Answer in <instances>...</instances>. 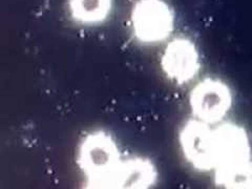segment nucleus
I'll use <instances>...</instances> for the list:
<instances>
[{
  "instance_id": "obj_3",
  "label": "nucleus",
  "mask_w": 252,
  "mask_h": 189,
  "mask_svg": "<svg viewBox=\"0 0 252 189\" xmlns=\"http://www.w3.org/2000/svg\"><path fill=\"white\" fill-rule=\"evenodd\" d=\"M232 92L226 82L218 78H205L189 94V106L195 119L209 125L219 124L232 106Z\"/></svg>"
},
{
  "instance_id": "obj_8",
  "label": "nucleus",
  "mask_w": 252,
  "mask_h": 189,
  "mask_svg": "<svg viewBox=\"0 0 252 189\" xmlns=\"http://www.w3.org/2000/svg\"><path fill=\"white\" fill-rule=\"evenodd\" d=\"M72 18L81 25L103 23L112 12L113 0H68Z\"/></svg>"
},
{
  "instance_id": "obj_1",
  "label": "nucleus",
  "mask_w": 252,
  "mask_h": 189,
  "mask_svg": "<svg viewBox=\"0 0 252 189\" xmlns=\"http://www.w3.org/2000/svg\"><path fill=\"white\" fill-rule=\"evenodd\" d=\"M121 162L116 141L104 130L89 133L79 145L77 164L85 177V188L110 189Z\"/></svg>"
},
{
  "instance_id": "obj_7",
  "label": "nucleus",
  "mask_w": 252,
  "mask_h": 189,
  "mask_svg": "<svg viewBox=\"0 0 252 189\" xmlns=\"http://www.w3.org/2000/svg\"><path fill=\"white\" fill-rule=\"evenodd\" d=\"M157 167L146 158L133 157L122 160L113 179L110 189H146L158 181Z\"/></svg>"
},
{
  "instance_id": "obj_6",
  "label": "nucleus",
  "mask_w": 252,
  "mask_h": 189,
  "mask_svg": "<svg viewBox=\"0 0 252 189\" xmlns=\"http://www.w3.org/2000/svg\"><path fill=\"white\" fill-rule=\"evenodd\" d=\"M218 165L251 160V143L245 127L234 122H220L214 127Z\"/></svg>"
},
{
  "instance_id": "obj_9",
  "label": "nucleus",
  "mask_w": 252,
  "mask_h": 189,
  "mask_svg": "<svg viewBox=\"0 0 252 189\" xmlns=\"http://www.w3.org/2000/svg\"><path fill=\"white\" fill-rule=\"evenodd\" d=\"M215 182L228 189H252V160L217 167Z\"/></svg>"
},
{
  "instance_id": "obj_5",
  "label": "nucleus",
  "mask_w": 252,
  "mask_h": 189,
  "mask_svg": "<svg viewBox=\"0 0 252 189\" xmlns=\"http://www.w3.org/2000/svg\"><path fill=\"white\" fill-rule=\"evenodd\" d=\"M161 67L169 80L183 85L190 82L201 69L200 54L192 40L187 37H177L163 52Z\"/></svg>"
},
{
  "instance_id": "obj_2",
  "label": "nucleus",
  "mask_w": 252,
  "mask_h": 189,
  "mask_svg": "<svg viewBox=\"0 0 252 189\" xmlns=\"http://www.w3.org/2000/svg\"><path fill=\"white\" fill-rule=\"evenodd\" d=\"M130 19L133 36L143 44L165 41L175 28V14L164 0H138Z\"/></svg>"
},
{
  "instance_id": "obj_4",
  "label": "nucleus",
  "mask_w": 252,
  "mask_h": 189,
  "mask_svg": "<svg viewBox=\"0 0 252 189\" xmlns=\"http://www.w3.org/2000/svg\"><path fill=\"white\" fill-rule=\"evenodd\" d=\"M183 156L199 171H214L218 160L214 128L198 119L188 120L179 133Z\"/></svg>"
}]
</instances>
